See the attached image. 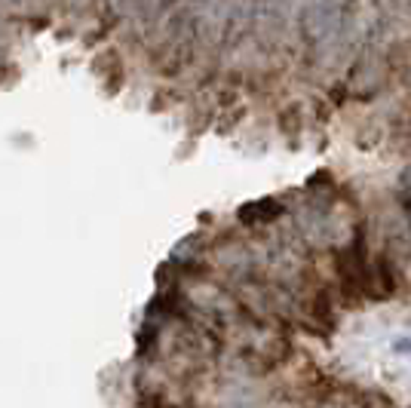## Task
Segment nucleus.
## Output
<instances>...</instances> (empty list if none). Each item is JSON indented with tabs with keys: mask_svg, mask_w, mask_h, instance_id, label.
I'll list each match as a JSON object with an SVG mask.
<instances>
[{
	"mask_svg": "<svg viewBox=\"0 0 411 408\" xmlns=\"http://www.w3.org/2000/svg\"><path fill=\"white\" fill-rule=\"evenodd\" d=\"M133 408H411V175L322 169L160 267Z\"/></svg>",
	"mask_w": 411,
	"mask_h": 408,
	"instance_id": "obj_1",
	"label": "nucleus"
}]
</instances>
